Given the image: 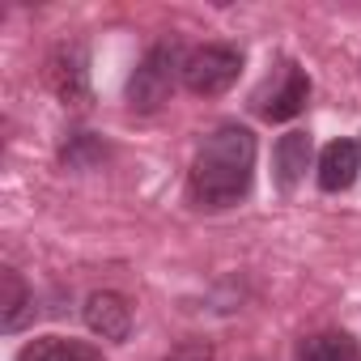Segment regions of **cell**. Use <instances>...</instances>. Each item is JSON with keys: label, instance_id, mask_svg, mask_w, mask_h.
<instances>
[{"label": "cell", "instance_id": "9", "mask_svg": "<svg viewBox=\"0 0 361 361\" xmlns=\"http://www.w3.org/2000/svg\"><path fill=\"white\" fill-rule=\"evenodd\" d=\"M298 361H361V348L348 331H319L298 344Z\"/></svg>", "mask_w": 361, "mask_h": 361}, {"label": "cell", "instance_id": "6", "mask_svg": "<svg viewBox=\"0 0 361 361\" xmlns=\"http://www.w3.org/2000/svg\"><path fill=\"white\" fill-rule=\"evenodd\" d=\"M85 327L94 336H102V340H128V331H132V306L119 293H111V289L90 293V302H85Z\"/></svg>", "mask_w": 361, "mask_h": 361}, {"label": "cell", "instance_id": "10", "mask_svg": "<svg viewBox=\"0 0 361 361\" xmlns=\"http://www.w3.org/2000/svg\"><path fill=\"white\" fill-rule=\"evenodd\" d=\"M18 361H102L98 348L81 344V340H64V336H43V340H30Z\"/></svg>", "mask_w": 361, "mask_h": 361}, {"label": "cell", "instance_id": "8", "mask_svg": "<svg viewBox=\"0 0 361 361\" xmlns=\"http://www.w3.org/2000/svg\"><path fill=\"white\" fill-rule=\"evenodd\" d=\"M310 157H314V145H310L306 132H285L276 140V178H281V188L298 183L306 174V166H310Z\"/></svg>", "mask_w": 361, "mask_h": 361}, {"label": "cell", "instance_id": "13", "mask_svg": "<svg viewBox=\"0 0 361 361\" xmlns=\"http://www.w3.org/2000/svg\"><path fill=\"white\" fill-rule=\"evenodd\" d=\"M166 361H213V348L204 340H192V344H178Z\"/></svg>", "mask_w": 361, "mask_h": 361}, {"label": "cell", "instance_id": "12", "mask_svg": "<svg viewBox=\"0 0 361 361\" xmlns=\"http://www.w3.org/2000/svg\"><path fill=\"white\" fill-rule=\"evenodd\" d=\"M102 153H106V149H102L90 132H77V136H73V145H64V166H77V170H81V166L98 161Z\"/></svg>", "mask_w": 361, "mask_h": 361}, {"label": "cell", "instance_id": "3", "mask_svg": "<svg viewBox=\"0 0 361 361\" xmlns=\"http://www.w3.org/2000/svg\"><path fill=\"white\" fill-rule=\"evenodd\" d=\"M243 73V51L226 47V43H204L196 51H188L183 60V85L200 98H217L226 94Z\"/></svg>", "mask_w": 361, "mask_h": 361}, {"label": "cell", "instance_id": "4", "mask_svg": "<svg viewBox=\"0 0 361 361\" xmlns=\"http://www.w3.org/2000/svg\"><path fill=\"white\" fill-rule=\"evenodd\" d=\"M306 98H310V81H306V73H302L293 60H285V64H276L272 77L255 90L251 106H255L259 119H268V123H285V119H293V115L306 106Z\"/></svg>", "mask_w": 361, "mask_h": 361}, {"label": "cell", "instance_id": "2", "mask_svg": "<svg viewBox=\"0 0 361 361\" xmlns=\"http://www.w3.org/2000/svg\"><path fill=\"white\" fill-rule=\"evenodd\" d=\"M183 51H178V43H157L145 51V60L136 64V73L128 77V106L132 111H157L174 85L183 81Z\"/></svg>", "mask_w": 361, "mask_h": 361}, {"label": "cell", "instance_id": "1", "mask_svg": "<svg viewBox=\"0 0 361 361\" xmlns=\"http://www.w3.org/2000/svg\"><path fill=\"white\" fill-rule=\"evenodd\" d=\"M255 132L243 123H221L213 136H204L196 161H192V196L200 209H234L247 200L255 178Z\"/></svg>", "mask_w": 361, "mask_h": 361}, {"label": "cell", "instance_id": "11", "mask_svg": "<svg viewBox=\"0 0 361 361\" xmlns=\"http://www.w3.org/2000/svg\"><path fill=\"white\" fill-rule=\"evenodd\" d=\"M0 289H5V298H0V327H5V331H18V327L26 323V314L35 310V298H30L26 281H22L13 268L0 272Z\"/></svg>", "mask_w": 361, "mask_h": 361}, {"label": "cell", "instance_id": "5", "mask_svg": "<svg viewBox=\"0 0 361 361\" xmlns=\"http://www.w3.org/2000/svg\"><path fill=\"white\" fill-rule=\"evenodd\" d=\"M47 81L60 94L64 106H85L90 102V60L81 43H60L47 60Z\"/></svg>", "mask_w": 361, "mask_h": 361}, {"label": "cell", "instance_id": "7", "mask_svg": "<svg viewBox=\"0 0 361 361\" xmlns=\"http://www.w3.org/2000/svg\"><path fill=\"white\" fill-rule=\"evenodd\" d=\"M361 170V140H331L319 153V188L323 192H344L353 188V178Z\"/></svg>", "mask_w": 361, "mask_h": 361}]
</instances>
